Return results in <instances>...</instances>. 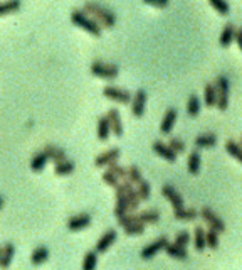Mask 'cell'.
<instances>
[{
	"label": "cell",
	"mask_w": 242,
	"mask_h": 270,
	"mask_svg": "<svg viewBox=\"0 0 242 270\" xmlns=\"http://www.w3.org/2000/svg\"><path fill=\"white\" fill-rule=\"evenodd\" d=\"M2 208H4V198L0 196V209H2Z\"/></svg>",
	"instance_id": "cell-47"
},
{
	"label": "cell",
	"mask_w": 242,
	"mask_h": 270,
	"mask_svg": "<svg viewBox=\"0 0 242 270\" xmlns=\"http://www.w3.org/2000/svg\"><path fill=\"white\" fill-rule=\"evenodd\" d=\"M146 98H148V95H146L143 88H140L135 95H131V115H133L135 118L143 117L145 107H146Z\"/></svg>",
	"instance_id": "cell-7"
},
{
	"label": "cell",
	"mask_w": 242,
	"mask_h": 270,
	"mask_svg": "<svg viewBox=\"0 0 242 270\" xmlns=\"http://www.w3.org/2000/svg\"><path fill=\"white\" fill-rule=\"evenodd\" d=\"M194 144L197 149H210L217 144V135L215 133H200L195 137Z\"/></svg>",
	"instance_id": "cell-17"
},
{
	"label": "cell",
	"mask_w": 242,
	"mask_h": 270,
	"mask_svg": "<svg viewBox=\"0 0 242 270\" xmlns=\"http://www.w3.org/2000/svg\"><path fill=\"white\" fill-rule=\"evenodd\" d=\"M125 233L128 235V237H138V235H143L145 233V224L143 223H133L130 224V227L125 228Z\"/></svg>",
	"instance_id": "cell-40"
},
{
	"label": "cell",
	"mask_w": 242,
	"mask_h": 270,
	"mask_svg": "<svg viewBox=\"0 0 242 270\" xmlns=\"http://www.w3.org/2000/svg\"><path fill=\"white\" fill-rule=\"evenodd\" d=\"M209 4L212 6V9H215L217 14H220V16H227L230 11L229 2H227V0H209Z\"/></svg>",
	"instance_id": "cell-37"
},
{
	"label": "cell",
	"mask_w": 242,
	"mask_h": 270,
	"mask_svg": "<svg viewBox=\"0 0 242 270\" xmlns=\"http://www.w3.org/2000/svg\"><path fill=\"white\" fill-rule=\"evenodd\" d=\"M14 255H15L14 243H7L2 248V255H0V267H2V268H9L10 263H12V260H14Z\"/></svg>",
	"instance_id": "cell-24"
},
{
	"label": "cell",
	"mask_w": 242,
	"mask_h": 270,
	"mask_svg": "<svg viewBox=\"0 0 242 270\" xmlns=\"http://www.w3.org/2000/svg\"><path fill=\"white\" fill-rule=\"evenodd\" d=\"M119 157H121V151L118 147L108 149L106 152L99 154V156L94 159V166L96 167H109V166H113V164L118 162Z\"/></svg>",
	"instance_id": "cell-8"
},
{
	"label": "cell",
	"mask_w": 242,
	"mask_h": 270,
	"mask_svg": "<svg viewBox=\"0 0 242 270\" xmlns=\"http://www.w3.org/2000/svg\"><path fill=\"white\" fill-rule=\"evenodd\" d=\"M89 73L101 79H116L119 76V66L114 63L93 61L89 66Z\"/></svg>",
	"instance_id": "cell-3"
},
{
	"label": "cell",
	"mask_w": 242,
	"mask_h": 270,
	"mask_svg": "<svg viewBox=\"0 0 242 270\" xmlns=\"http://www.w3.org/2000/svg\"><path fill=\"white\" fill-rule=\"evenodd\" d=\"M173 216L175 219H180V221H195L199 218V211L195 208H180V209H173Z\"/></svg>",
	"instance_id": "cell-18"
},
{
	"label": "cell",
	"mask_w": 242,
	"mask_h": 270,
	"mask_svg": "<svg viewBox=\"0 0 242 270\" xmlns=\"http://www.w3.org/2000/svg\"><path fill=\"white\" fill-rule=\"evenodd\" d=\"M151 149H153V152L156 154V156H160L161 159H165V161H168V162H175L176 157H178V154H175L173 151H171V149L168 147V144H163L161 141H155Z\"/></svg>",
	"instance_id": "cell-12"
},
{
	"label": "cell",
	"mask_w": 242,
	"mask_h": 270,
	"mask_svg": "<svg viewBox=\"0 0 242 270\" xmlns=\"http://www.w3.org/2000/svg\"><path fill=\"white\" fill-rule=\"evenodd\" d=\"M166 245H168V238H166V237H158L155 242L148 243L143 250H141V258H143V260H151L156 253H160L161 250H165Z\"/></svg>",
	"instance_id": "cell-9"
},
{
	"label": "cell",
	"mask_w": 242,
	"mask_h": 270,
	"mask_svg": "<svg viewBox=\"0 0 242 270\" xmlns=\"http://www.w3.org/2000/svg\"><path fill=\"white\" fill-rule=\"evenodd\" d=\"M219 233L214 232V230H209V232H205V245L212 250L219 248Z\"/></svg>",
	"instance_id": "cell-38"
},
{
	"label": "cell",
	"mask_w": 242,
	"mask_h": 270,
	"mask_svg": "<svg viewBox=\"0 0 242 270\" xmlns=\"http://www.w3.org/2000/svg\"><path fill=\"white\" fill-rule=\"evenodd\" d=\"M47 162H49V159L44 154V151L42 152H37L32 157V161H30V169H32L34 172H40L45 167V164H47Z\"/></svg>",
	"instance_id": "cell-30"
},
{
	"label": "cell",
	"mask_w": 242,
	"mask_h": 270,
	"mask_svg": "<svg viewBox=\"0 0 242 270\" xmlns=\"http://www.w3.org/2000/svg\"><path fill=\"white\" fill-rule=\"evenodd\" d=\"M136 193H138V196L141 201H146V199H150L151 196V186H150V183L148 181H141L136 184Z\"/></svg>",
	"instance_id": "cell-36"
},
{
	"label": "cell",
	"mask_w": 242,
	"mask_h": 270,
	"mask_svg": "<svg viewBox=\"0 0 242 270\" xmlns=\"http://www.w3.org/2000/svg\"><path fill=\"white\" fill-rule=\"evenodd\" d=\"M106 169H109V171L113 172L114 176L119 179V181H121V179H123V181L126 179V167L119 166L118 162H116V164H113V166H109V167H106Z\"/></svg>",
	"instance_id": "cell-42"
},
{
	"label": "cell",
	"mask_w": 242,
	"mask_h": 270,
	"mask_svg": "<svg viewBox=\"0 0 242 270\" xmlns=\"http://www.w3.org/2000/svg\"><path fill=\"white\" fill-rule=\"evenodd\" d=\"M146 6L156 7V9H165L170 4V0H143Z\"/></svg>",
	"instance_id": "cell-45"
},
{
	"label": "cell",
	"mask_w": 242,
	"mask_h": 270,
	"mask_svg": "<svg viewBox=\"0 0 242 270\" xmlns=\"http://www.w3.org/2000/svg\"><path fill=\"white\" fill-rule=\"evenodd\" d=\"M91 224V216L88 213H83V214H76L68 221V230L69 232H79V230H84L88 228Z\"/></svg>",
	"instance_id": "cell-14"
},
{
	"label": "cell",
	"mask_w": 242,
	"mask_h": 270,
	"mask_svg": "<svg viewBox=\"0 0 242 270\" xmlns=\"http://www.w3.org/2000/svg\"><path fill=\"white\" fill-rule=\"evenodd\" d=\"M103 181H104L106 184H108V186H113V188H114L116 184L119 183V179L116 177L114 174L109 171V169H106V171H104V174H103Z\"/></svg>",
	"instance_id": "cell-44"
},
{
	"label": "cell",
	"mask_w": 242,
	"mask_h": 270,
	"mask_svg": "<svg viewBox=\"0 0 242 270\" xmlns=\"http://www.w3.org/2000/svg\"><path fill=\"white\" fill-rule=\"evenodd\" d=\"M176 118H178V112H176V108H168V110H166L163 118H161V122H160V132L163 135H168L175 127Z\"/></svg>",
	"instance_id": "cell-10"
},
{
	"label": "cell",
	"mask_w": 242,
	"mask_h": 270,
	"mask_svg": "<svg viewBox=\"0 0 242 270\" xmlns=\"http://www.w3.org/2000/svg\"><path fill=\"white\" fill-rule=\"evenodd\" d=\"M126 181L131 184H138L143 181V174H141L140 167H136V166L126 167Z\"/></svg>",
	"instance_id": "cell-33"
},
{
	"label": "cell",
	"mask_w": 242,
	"mask_h": 270,
	"mask_svg": "<svg viewBox=\"0 0 242 270\" xmlns=\"http://www.w3.org/2000/svg\"><path fill=\"white\" fill-rule=\"evenodd\" d=\"M165 252H166V255H168L170 258H175V260H187V258H189V252H187V248L180 247V245H175V243L166 245Z\"/></svg>",
	"instance_id": "cell-19"
},
{
	"label": "cell",
	"mask_w": 242,
	"mask_h": 270,
	"mask_svg": "<svg viewBox=\"0 0 242 270\" xmlns=\"http://www.w3.org/2000/svg\"><path fill=\"white\" fill-rule=\"evenodd\" d=\"M49 258V248L47 247H37L30 255V262L34 265H42L44 262H47Z\"/></svg>",
	"instance_id": "cell-29"
},
{
	"label": "cell",
	"mask_w": 242,
	"mask_h": 270,
	"mask_svg": "<svg viewBox=\"0 0 242 270\" xmlns=\"http://www.w3.org/2000/svg\"><path fill=\"white\" fill-rule=\"evenodd\" d=\"M76 169L74 166V162L73 161H63V162H59V164H55V167H54V171L57 176H68V174H71Z\"/></svg>",
	"instance_id": "cell-34"
},
{
	"label": "cell",
	"mask_w": 242,
	"mask_h": 270,
	"mask_svg": "<svg viewBox=\"0 0 242 270\" xmlns=\"http://www.w3.org/2000/svg\"><path fill=\"white\" fill-rule=\"evenodd\" d=\"M173 243L187 248V245L190 243V233H189V232H180V233L175 237V242H173Z\"/></svg>",
	"instance_id": "cell-43"
},
{
	"label": "cell",
	"mask_w": 242,
	"mask_h": 270,
	"mask_svg": "<svg viewBox=\"0 0 242 270\" xmlns=\"http://www.w3.org/2000/svg\"><path fill=\"white\" fill-rule=\"evenodd\" d=\"M204 103H205V107H215V103H217V93H215V86H214V83H207L205 86H204Z\"/></svg>",
	"instance_id": "cell-27"
},
{
	"label": "cell",
	"mask_w": 242,
	"mask_h": 270,
	"mask_svg": "<svg viewBox=\"0 0 242 270\" xmlns=\"http://www.w3.org/2000/svg\"><path fill=\"white\" fill-rule=\"evenodd\" d=\"M44 154L47 156L49 161H54L55 164H59V162H63L66 161V152L63 151L60 147H55V146H45L44 147Z\"/></svg>",
	"instance_id": "cell-22"
},
{
	"label": "cell",
	"mask_w": 242,
	"mask_h": 270,
	"mask_svg": "<svg viewBox=\"0 0 242 270\" xmlns=\"http://www.w3.org/2000/svg\"><path fill=\"white\" fill-rule=\"evenodd\" d=\"M199 216L207 223V227L210 230H214V232H217L219 235L225 232V223L222 221V218L212 208H209V206L202 208L199 211Z\"/></svg>",
	"instance_id": "cell-5"
},
{
	"label": "cell",
	"mask_w": 242,
	"mask_h": 270,
	"mask_svg": "<svg viewBox=\"0 0 242 270\" xmlns=\"http://www.w3.org/2000/svg\"><path fill=\"white\" fill-rule=\"evenodd\" d=\"M168 147L173 151L175 154H184L187 151V146H185V142L182 141V139L178 137H170V141H168Z\"/></svg>",
	"instance_id": "cell-39"
},
{
	"label": "cell",
	"mask_w": 242,
	"mask_h": 270,
	"mask_svg": "<svg viewBox=\"0 0 242 270\" xmlns=\"http://www.w3.org/2000/svg\"><path fill=\"white\" fill-rule=\"evenodd\" d=\"M161 194L168 199V203L173 206V209H180V208H184L185 206V203H184V198H182V194L176 191V189L173 186H163L161 188Z\"/></svg>",
	"instance_id": "cell-11"
},
{
	"label": "cell",
	"mask_w": 242,
	"mask_h": 270,
	"mask_svg": "<svg viewBox=\"0 0 242 270\" xmlns=\"http://www.w3.org/2000/svg\"><path fill=\"white\" fill-rule=\"evenodd\" d=\"M106 117L109 120V125H111V132H113L116 137H121L123 135V120H121V115L116 108H109L108 113H106Z\"/></svg>",
	"instance_id": "cell-13"
},
{
	"label": "cell",
	"mask_w": 242,
	"mask_h": 270,
	"mask_svg": "<svg viewBox=\"0 0 242 270\" xmlns=\"http://www.w3.org/2000/svg\"><path fill=\"white\" fill-rule=\"evenodd\" d=\"M215 93H217V103L215 107L220 110V112H225L227 107H229V95H230V84H229V78L220 74V76L215 78Z\"/></svg>",
	"instance_id": "cell-4"
},
{
	"label": "cell",
	"mask_w": 242,
	"mask_h": 270,
	"mask_svg": "<svg viewBox=\"0 0 242 270\" xmlns=\"http://www.w3.org/2000/svg\"><path fill=\"white\" fill-rule=\"evenodd\" d=\"M83 11L88 14V16L93 17L101 27L113 29V27L116 26V16H114V12L111 11V9L106 7V6H103V4L94 2V0H88V2H84Z\"/></svg>",
	"instance_id": "cell-1"
},
{
	"label": "cell",
	"mask_w": 242,
	"mask_h": 270,
	"mask_svg": "<svg viewBox=\"0 0 242 270\" xmlns=\"http://www.w3.org/2000/svg\"><path fill=\"white\" fill-rule=\"evenodd\" d=\"M116 221H118V224H121L123 228H126L133 223H138V216H136V213H126L123 216L116 218Z\"/></svg>",
	"instance_id": "cell-41"
},
{
	"label": "cell",
	"mask_w": 242,
	"mask_h": 270,
	"mask_svg": "<svg viewBox=\"0 0 242 270\" xmlns=\"http://www.w3.org/2000/svg\"><path fill=\"white\" fill-rule=\"evenodd\" d=\"M187 113L189 117H197L200 113V100L197 95H190L187 100Z\"/></svg>",
	"instance_id": "cell-32"
},
{
	"label": "cell",
	"mask_w": 242,
	"mask_h": 270,
	"mask_svg": "<svg viewBox=\"0 0 242 270\" xmlns=\"http://www.w3.org/2000/svg\"><path fill=\"white\" fill-rule=\"evenodd\" d=\"M234 41L237 42V46H239V49L242 51V27L235 29V39H234Z\"/></svg>",
	"instance_id": "cell-46"
},
{
	"label": "cell",
	"mask_w": 242,
	"mask_h": 270,
	"mask_svg": "<svg viewBox=\"0 0 242 270\" xmlns=\"http://www.w3.org/2000/svg\"><path fill=\"white\" fill-rule=\"evenodd\" d=\"M69 19H71V22H73L76 27L83 29V31H86V32L91 34V36H94V37H101L103 27H101L93 17L88 16L83 9H74V11L71 12Z\"/></svg>",
	"instance_id": "cell-2"
},
{
	"label": "cell",
	"mask_w": 242,
	"mask_h": 270,
	"mask_svg": "<svg viewBox=\"0 0 242 270\" xmlns=\"http://www.w3.org/2000/svg\"><path fill=\"white\" fill-rule=\"evenodd\" d=\"M103 97L108 100H113L116 103L121 105H128L131 103V93L128 89H123L119 86H113V84H108V86L103 88Z\"/></svg>",
	"instance_id": "cell-6"
},
{
	"label": "cell",
	"mask_w": 242,
	"mask_h": 270,
	"mask_svg": "<svg viewBox=\"0 0 242 270\" xmlns=\"http://www.w3.org/2000/svg\"><path fill=\"white\" fill-rule=\"evenodd\" d=\"M0 255H2V247H0Z\"/></svg>",
	"instance_id": "cell-49"
},
{
	"label": "cell",
	"mask_w": 242,
	"mask_h": 270,
	"mask_svg": "<svg viewBox=\"0 0 242 270\" xmlns=\"http://www.w3.org/2000/svg\"><path fill=\"white\" fill-rule=\"evenodd\" d=\"M136 216H138V221L143 223L145 227H146V224H155V223H158L160 213L156 211V209H145V211H141V213H136Z\"/></svg>",
	"instance_id": "cell-23"
},
{
	"label": "cell",
	"mask_w": 242,
	"mask_h": 270,
	"mask_svg": "<svg viewBox=\"0 0 242 270\" xmlns=\"http://www.w3.org/2000/svg\"><path fill=\"white\" fill-rule=\"evenodd\" d=\"M126 213H131L128 198H119V199H116L114 216H116V218H119V216H123V214H126Z\"/></svg>",
	"instance_id": "cell-35"
},
{
	"label": "cell",
	"mask_w": 242,
	"mask_h": 270,
	"mask_svg": "<svg viewBox=\"0 0 242 270\" xmlns=\"http://www.w3.org/2000/svg\"><path fill=\"white\" fill-rule=\"evenodd\" d=\"M239 146L242 147V135H240V139H239Z\"/></svg>",
	"instance_id": "cell-48"
},
{
	"label": "cell",
	"mask_w": 242,
	"mask_h": 270,
	"mask_svg": "<svg viewBox=\"0 0 242 270\" xmlns=\"http://www.w3.org/2000/svg\"><path fill=\"white\" fill-rule=\"evenodd\" d=\"M96 267H98V252H96V250H89V252L84 255L83 270H96Z\"/></svg>",
	"instance_id": "cell-31"
},
{
	"label": "cell",
	"mask_w": 242,
	"mask_h": 270,
	"mask_svg": "<svg viewBox=\"0 0 242 270\" xmlns=\"http://www.w3.org/2000/svg\"><path fill=\"white\" fill-rule=\"evenodd\" d=\"M225 152L229 154V156L234 157L235 161H239L242 164V147L239 146V142L237 141H232V139L225 141Z\"/></svg>",
	"instance_id": "cell-28"
},
{
	"label": "cell",
	"mask_w": 242,
	"mask_h": 270,
	"mask_svg": "<svg viewBox=\"0 0 242 270\" xmlns=\"http://www.w3.org/2000/svg\"><path fill=\"white\" fill-rule=\"evenodd\" d=\"M200 167H202V157L200 154L194 151L189 154V159H187V169H189V172L192 176H197V174L200 172Z\"/></svg>",
	"instance_id": "cell-21"
},
{
	"label": "cell",
	"mask_w": 242,
	"mask_h": 270,
	"mask_svg": "<svg viewBox=\"0 0 242 270\" xmlns=\"http://www.w3.org/2000/svg\"><path fill=\"white\" fill-rule=\"evenodd\" d=\"M20 6H22L20 0H4V2H0V17L17 12Z\"/></svg>",
	"instance_id": "cell-26"
},
{
	"label": "cell",
	"mask_w": 242,
	"mask_h": 270,
	"mask_svg": "<svg viewBox=\"0 0 242 270\" xmlns=\"http://www.w3.org/2000/svg\"><path fill=\"white\" fill-rule=\"evenodd\" d=\"M116 237H118V233H116V230H108L103 237H101L98 240V243H96V252L98 253H104V252H108V248L116 242Z\"/></svg>",
	"instance_id": "cell-15"
},
{
	"label": "cell",
	"mask_w": 242,
	"mask_h": 270,
	"mask_svg": "<svg viewBox=\"0 0 242 270\" xmlns=\"http://www.w3.org/2000/svg\"><path fill=\"white\" fill-rule=\"evenodd\" d=\"M109 133H111L109 120L106 115H101V117L98 118V139L101 142H106L109 139Z\"/></svg>",
	"instance_id": "cell-20"
},
{
	"label": "cell",
	"mask_w": 242,
	"mask_h": 270,
	"mask_svg": "<svg viewBox=\"0 0 242 270\" xmlns=\"http://www.w3.org/2000/svg\"><path fill=\"white\" fill-rule=\"evenodd\" d=\"M234 39H235V26L232 22H227L220 32L219 44L222 48H229L230 44L234 42Z\"/></svg>",
	"instance_id": "cell-16"
},
{
	"label": "cell",
	"mask_w": 242,
	"mask_h": 270,
	"mask_svg": "<svg viewBox=\"0 0 242 270\" xmlns=\"http://www.w3.org/2000/svg\"><path fill=\"white\" fill-rule=\"evenodd\" d=\"M194 245H195V250L197 252H204L207 248L205 245V230L202 228V224H197L194 228Z\"/></svg>",
	"instance_id": "cell-25"
}]
</instances>
